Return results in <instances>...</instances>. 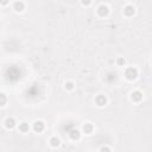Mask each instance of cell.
Returning <instances> with one entry per match:
<instances>
[{"label": "cell", "mask_w": 152, "mask_h": 152, "mask_svg": "<svg viewBox=\"0 0 152 152\" xmlns=\"http://www.w3.org/2000/svg\"><path fill=\"white\" fill-rule=\"evenodd\" d=\"M96 12H97V14H99L100 17H106L107 14H108V12H110V8H108V6L107 5H105V4H101L99 7H97V10H96Z\"/></svg>", "instance_id": "obj_3"}, {"label": "cell", "mask_w": 152, "mask_h": 152, "mask_svg": "<svg viewBox=\"0 0 152 152\" xmlns=\"http://www.w3.org/2000/svg\"><path fill=\"white\" fill-rule=\"evenodd\" d=\"M64 88H66L67 90H73L75 88V84H74V82H67L66 84H64Z\"/></svg>", "instance_id": "obj_13"}, {"label": "cell", "mask_w": 152, "mask_h": 152, "mask_svg": "<svg viewBox=\"0 0 152 152\" xmlns=\"http://www.w3.org/2000/svg\"><path fill=\"white\" fill-rule=\"evenodd\" d=\"M49 143H50V145H51L52 147H58L60 144H61V140H60L57 137H51L50 140H49Z\"/></svg>", "instance_id": "obj_11"}, {"label": "cell", "mask_w": 152, "mask_h": 152, "mask_svg": "<svg viewBox=\"0 0 152 152\" xmlns=\"http://www.w3.org/2000/svg\"><path fill=\"white\" fill-rule=\"evenodd\" d=\"M44 127H45V125H44V123H43L42 120H36L34 123V125H32V128H34V131L36 133L43 132V131H44Z\"/></svg>", "instance_id": "obj_2"}, {"label": "cell", "mask_w": 152, "mask_h": 152, "mask_svg": "<svg viewBox=\"0 0 152 152\" xmlns=\"http://www.w3.org/2000/svg\"><path fill=\"white\" fill-rule=\"evenodd\" d=\"M125 76H126V79L129 80V81H133L138 77V69L134 68V67H129L126 69L125 71Z\"/></svg>", "instance_id": "obj_1"}, {"label": "cell", "mask_w": 152, "mask_h": 152, "mask_svg": "<svg viewBox=\"0 0 152 152\" xmlns=\"http://www.w3.org/2000/svg\"><path fill=\"white\" fill-rule=\"evenodd\" d=\"M95 103L99 107H103L107 105V97L105 95H97L95 97Z\"/></svg>", "instance_id": "obj_4"}, {"label": "cell", "mask_w": 152, "mask_h": 152, "mask_svg": "<svg viewBox=\"0 0 152 152\" xmlns=\"http://www.w3.org/2000/svg\"><path fill=\"white\" fill-rule=\"evenodd\" d=\"M131 100H132L133 102H140V101L143 100V94L140 93L139 90L132 92V94H131Z\"/></svg>", "instance_id": "obj_5"}, {"label": "cell", "mask_w": 152, "mask_h": 152, "mask_svg": "<svg viewBox=\"0 0 152 152\" xmlns=\"http://www.w3.org/2000/svg\"><path fill=\"white\" fill-rule=\"evenodd\" d=\"M99 152H112V150H111L110 147H107V146H102V147L99 150Z\"/></svg>", "instance_id": "obj_15"}, {"label": "cell", "mask_w": 152, "mask_h": 152, "mask_svg": "<svg viewBox=\"0 0 152 152\" xmlns=\"http://www.w3.org/2000/svg\"><path fill=\"white\" fill-rule=\"evenodd\" d=\"M0 96H1V106H5V103H6V96H5V94L3 93Z\"/></svg>", "instance_id": "obj_16"}, {"label": "cell", "mask_w": 152, "mask_h": 152, "mask_svg": "<svg viewBox=\"0 0 152 152\" xmlns=\"http://www.w3.org/2000/svg\"><path fill=\"white\" fill-rule=\"evenodd\" d=\"M124 13H125V16H127V17L133 16V14L136 13L134 6H132V5H126V6L124 7Z\"/></svg>", "instance_id": "obj_6"}, {"label": "cell", "mask_w": 152, "mask_h": 152, "mask_svg": "<svg viewBox=\"0 0 152 152\" xmlns=\"http://www.w3.org/2000/svg\"><path fill=\"white\" fill-rule=\"evenodd\" d=\"M69 137L71 140H75L76 142V140H79L81 138V133H80V131H77V129H71L70 133H69Z\"/></svg>", "instance_id": "obj_9"}, {"label": "cell", "mask_w": 152, "mask_h": 152, "mask_svg": "<svg viewBox=\"0 0 152 152\" xmlns=\"http://www.w3.org/2000/svg\"><path fill=\"white\" fill-rule=\"evenodd\" d=\"M116 63H118V66L123 67V66H125L126 61H125V58H123V57H118V60H116Z\"/></svg>", "instance_id": "obj_14"}, {"label": "cell", "mask_w": 152, "mask_h": 152, "mask_svg": "<svg viewBox=\"0 0 152 152\" xmlns=\"http://www.w3.org/2000/svg\"><path fill=\"white\" fill-rule=\"evenodd\" d=\"M83 133H86V134H92L93 133V131H94V126L92 125V124H89V123H87V124H84L83 125Z\"/></svg>", "instance_id": "obj_8"}, {"label": "cell", "mask_w": 152, "mask_h": 152, "mask_svg": "<svg viewBox=\"0 0 152 152\" xmlns=\"http://www.w3.org/2000/svg\"><path fill=\"white\" fill-rule=\"evenodd\" d=\"M19 131H20L21 133H26V132H29V131H30V126H29V124H27V123H21V124H19Z\"/></svg>", "instance_id": "obj_12"}, {"label": "cell", "mask_w": 152, "mask_h": 152, "mask_svg": "<svg viewBox=\"0 0 152 152\" xmlns=\"http://www.w3.org/2000/svg\"><path fill=\"white\" fill-rule=\"evenodd\" d=\"M16 120H14V118H7L6 120L4 121V125L6 128H10V129H12L13 127H16Z\"/></svg>", "instance_id": "obj_7"}, {"label": "cell", "mask_w": 152, "mask_h": 152, "mask_svg": "<svg viewBox=\"0 0 152 152\" xmlns=\"http://www.w3.org/2000/svg\"><path fill=\"white\" fill-rule=\"evenodd\" d=\"M82 4H83V5H89V4H90V1H87V3H86V1H83Z\"/></svg>", "instance_id": "obj_17"}, {"label": "cell", "mask_w": 152, "mask_h": 152, "mask_svg": "<svg viewBox=\"0 0 152 152\" xmlns=\"http://www.w3.org/2000/svg\"><path fill=\"white\" fill-rule=\"evenodd\" d=\"M13 8L17 12H21V11L25 8V4L23 1H16V3H13Z\"/></svg>", "instance_id": "obj_10"}]
</instances>
